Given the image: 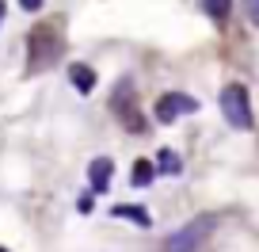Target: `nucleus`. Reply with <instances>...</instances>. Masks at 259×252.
Segmentation results:
<instances>
[{
	"label": "nucleus",
	"instance_id": "14",
	"mask_svg": "<svg viewBox=\"0 0 259 252\" xmlns=\"http://www.w3.org/2000/svg\"><path fill=\"white\" fill-rule=\"evenodd\" d=\"M42 4H46V0H19V8H23V12H42Z\"/></svg>",
	"mask_w": 259,
	"mask_h": 252
},
{
	"label": "nucleus",
	"instance_id": "4",
	"mask_svg": "<svg viewBox=\"0 0 259 252\" xmlns=\"http://www.w3.org/2000/svg\"><path fill=\"white\" fill-rule=\"evenodd\" d=\"M213 214H198V218H191L183 229H176V233L164 241V252H198L202 248V241L213 233Z\"/></svg>",
	"mask_w": 259,
	"mask_h": 252
},
{
	"label": "nucleus",
	"instance_id": "12",
	"mask_svg": "<svg viewBox=\"0 0 259 252\" xmlns=\"http://www.w3.org/2000/svg\"><path fill=\"white\" fill-rule=\"evenodd\" d=\"M244 16L251 27H259V0H244Z\"/></svg>",
	"mask_w": 259,
	"mask_h": 252
},
{
	"label": "nucleus",
	"instance_id": "10",
	"mask_svg": "<svg viewBox=\"0 0 259 252\" xmlns=\"http://www.w3.org/2000/svg\"><path fill=\"white\" fill-rule=\"evenodd\" d=\"M156 172H164V176H179V172H183V157H179L176 149H160V153H156Z\"/></svg>",
	"mask_w": 259,
	"mask_h": 252
},
{
	"label": "nucleus",
	"instance_id": "11",
	"mask_svg": "<svg viewBox=\"0 0 259 252\" xmlns=\"http://www.w3.org/2000/svg\"><path fill=\"white\" fill-rule=\"evenodd\" d=\"M202 12L221 27V23H229V16H233V0H202Z\"/></svg>",
	"mask_w": 259,
	"mask_h": 252
},
{
	"label": "nucleus",
	"instance_id": "2",
	"mask_svg": "<svg viewBox=\"0 0 259 252\" xmlns=\"http://www.w3.org/2000/svg\"><path fill=\"white\" fill-rule=\"evenodd\" d=\"M61 39H57L54 27H34L31 39H27V73H42L61 57Z\"/></svg>",
	"mask_w": 259,
	"mask_h": 252
},
{
	"label": "nucleus",
	"instance_id": "13",
	"mask_svg": "<svg viewBox=\"0 0 259 252\" xmlns=\"http://www.w3.org/2000/svg\"><path fill=\"white\" fill-rule=\"evenodd\" d=\"M92 206H96V199H92V195H80V199H76V210H80V214H88Z\"/></svg>",
	"mask_w": 259,
	"mask_h": 252
},
{
	"label": "nucleus",
	"instance_id": "3",
	"mask_svg": "<svg viewBox=\"0 0 259 252\" xmlns=\"http://www.w3.org/2000/svg\"><path fill=\"white\" fill-rule=\"evenodd\" d=\"M218 103H221V115H225V122L233 126V130H251L255 126V115H251V96H248V88L244 84H225L221 88V96H218Z\"/></svg>",
	"mask_w": 259,
	"mask_h": 252
},
{
	"label": "nucleus",
	"instance_id": "1",
	"mask_svg": "<svg viewBox=\"0 0 259 252\" xmlns=\"http://www.w3.org/2000/svg\"><path fill=\"white\" fill-rule=\"evenodd\" d=\"M111 111H114V119H118L130 134H145V115H141V107H138V88H134L130 77H122V81L114 84Z\"/></svg>",
	"mask_w": 259,
	"mask_h": 252
},
{
	"label": "nucleus",
	"instance_id": "5",
	"mask_svg": "<svg viewBox=\"0 0 259 252\" xmlns=\"http://www.w3.org/2000/svg\"><path fill=\"white\" fill-rule=\"evenodd\" d=\"M194 111H198V99L187 92H164L156 99V122H176L179 115H194Z\"/></svg>",
	"mask_w": 259,
	"mask_h": 252
},
{
	"label": "nucleus",
	"instance_id": "8",
	"mask_svg": "<svg viewBox=\"0 0 259 252\" xmlns=\"http://www.w3.org/2000/svg\"><path fill=\"white\" fill-rule=\"evenodd\" d=\"M111 214H114V218H130V222H138L141 229H149V226H153V214H149L145 206H134V203H118Z\"/></svg>",
	"mask_w": 259,
	"mask_h": 252
},
{
	"label": "nucleus",
	"instance_id": "9",
	"mask_svg": "<svg viewBox=\"0 0 259 252\" xmlns=\"http://www.w3.org/2000/svg\"><path fill=\"white\" fill-rule=\"evenodd\" d=\"M153 179H156V161H145V157H141V161H134L130 184H134V187H149Z\"/></svg>",
	"mask_w": 259,
	"mask_h": 252
},
{
	"label": "nucleus",
	"instance_id": "6",
	"mask_svg": "<svg viewBox=\"0 0 259 252\" xmlns=\"http://www.w3.org/2000/svg\"><path fill=\"white\" fill-rule=\"evenodd\" d=\"M111 176H114V161L111 157H96V161L88 164V184L96 195H103L107 187H111Z\"/></svg>",
	"mask_w": 259,
	"mask_h": 252
},
{
	"label": "nucleus",
	"instance_id": "7",
	"mask_svg": "<svg viewBox=\"0 0 259 252\" xmlns=\"http://www.w3.org/2000/svg\"><path fill=\"white\" fill-rule=\"evenodd\" d=\"M69 81H73V88H76V92H84V96H88V92L96 88V69H92V65H80V61H76V65H69Z\"/></svg>",
	"mask_w": 259,
	"mask_h": 252
},
{
	"label": "nucleus",
	"instance_id": "15",
	"mask_svg": "<svg viewBox=\"0 0 259 252\" xmlns=\"http://www.w3.org/2000/svg\"><path fill=\"white\" fill-rule=\"evenodd\" d=\"M0 23H4V0H0Z\"/></svg>",
	"mask_w": 259,
	"mask_h": 252
},
{
	"label": "nucleus",
	"instance_id": "16",
	"mask_svg": "<svg viewBox=\"0 0 259 252\" xmlns=\"http://www.w3.org/2000/svg\"><path fill=\"white\" fill-rule=\"evenodd\" d=\"M0 252H8V248H0Z\"/></svg>",
	"mask_w": 259,
	"mask_h": 252
}]
</instances>
